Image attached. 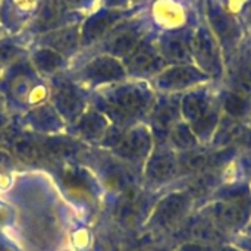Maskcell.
Segmentation results:
<instances>
[{"instance_id": "7", "label": "cell", "mask_w": 251, "mask_h": 251, "mask_svg": "<svg viewBox=\"0 0 251 251\" xmlns=\"http://www.w3.org/2000/svg\"><path fill=\"white\" fill-rule=\"evenodd\" d=\"M151 31L150 24L144 15V12H138L134 16H129L119 24H116L109 34L94 47L93 51L104 53L113 56L119 60L126 57L138 43ZM90 51V50H88Z\"/></svg>"}, {"instance_id": "8", "label": "cell", "mask_w": 251, "mask_h": 251, "mask_svg": "<svg viewBox=\"0 0 251 251\" xmlns=\"http://www.w3.org/2000/svg\"><path fill=\"white\" fill-rule=\"evenodd\" d=\"M141 10L143 4H134L129 9H107L103 6H96L93 10L85 13L79 24L81 51L94 49L116 24L137 15Z\"/></svg>"}, {"instance_id": "17", "label": "cell", "mask_w": 251, "mask_h": 251, "mask_svg": "<svg viewBox=\"0 0 251 251\" xmlns=\"http://www.w3.org/2000/svg\"><path fill=\"white\" fill-rule=\"evenodd\" d=\"M206 18L209 21V29L216 34L222 47L225 50L235 47L241 37L238 22L212 0H207L206 3Z\"/></svg>"}, {"instance_id": "10", "label": "cell", "mask_w": 251, "mask_h": 251, "mask_svg": "<svg viewBox=\"0 0 251 251\" xmlns=\"http://www.w3.org/2000/svg\"><path fill=\"white\" fill-rule=\"evenodd\" d=\"M84 16V13L69 10L63 0H38V6L32 21L19 35H22L31 46L32 38H35L37 35L57 29L68 24L81 22Z\"/></svg>"}, {"instance_id": "11", "label": "cell", "mask_w": 251, "mask_h": 251, "mask_svg": "<svg viewBox=\"0 0 251 251\" xmlns=\"http://www.w3.org/2000/svg\"><path fill=\"white\" fill-rule=\"evenodd\" d=\"M209 79L194 63H185L166 66L149 82L157 94H184Z\"/></svg>"}, {"instance_id": "27", "label": "cell", "mask_w": 251, "mask_h": 251, "mask_svg": "<svg viewBox=\"0 0 251 251\" xmlns=\"http://www.w3.org/2000/svg\"><path fill=\"white\" fill-rule=\"evenodd\" d=\"M244 234H251V221H250V224H249V226H247V229H246V232ZM243 234V235H244Z\"/></svg>"}, {"instance_id": "3", "label": "cell", "mask_w": 251, "mask_h": 251, "mask_svg": "<svg viewBox=\"0 0 251 251\" xmlns=\"http://www.w3.org/2000/svg\"><path fill=\"white\" fill-rule=\"evenodd\" d=\"M68 72L88 91L128 79L122 60L93 50L81 51L74 60H71Z\"/></svg>"}, {"instance_id": "1", "label": "cell", "mask_w": 251, "mask_h": 251, "mask_svg": "<svg viewBox=\"0 0 251 251\" xmlns=\"http://www.w3.org/2000/svg\"><path fill=\"white\" fill-rule=\"evenodd\" d=\"M156 91L149 81L126 79L91 91L90 106L118 125H128L149 116Z\"/></svg>"}, {"instance_id": "20", "label": "cell", "mask_w": 251, "mask_h": 251, "mask_svg": "<svg viewBox=\"0 0 251 251\" xmlns=\"http://www.w3.org/2000/svg\"><path fill=\"white\" fill-rule=\"evenodd\" d=\"M29 43L22 35H0V74L15 60L28 54Z\"/></svg>"}, {"instance_id": "24", "label": "cell", "mask_w": 251, "mask_h": 251, "mask_svg": "<svg viewBox=\"0 0 251 251\" xmlns=\"http://www.w3.org/2000/svg\"><path fill=\"white\" fill-rule=\"evenodd\" d=\"M99 6L107 9H129L134 6V0H99Z\"/></svg>"}, {"instance_id": "14", "label": "cell", "mask_w": 251, "mask_h": 251, "mask_svg": "<svg viewBox=\"0 0 251 251\" xmlns=\"http://www.w3.org/2000/svg\"><path fill=\"white\" fill-rule=\"evenodd\" d=\"M79 24L81 22L68 24L57 29L37 35L35 38H32L31 46H43L51 49L71 62L81 53Z\"/></svg>"}, {"instance_id": "28", "label": "cell", "mask_w": 251, "mask_h": 251, "mask_svg": "<svg viewBox=\"0 0 251 251\" xmlns=\"http://www.w3.org/2000/svg\"><path fill=\"white\" fill-rule=\"evenodd\" d=\"M3 34H4V32H3V31H1V28H0V35H3Z\"/></svg>"}, {"instance_id": "15", "label": "cell", "mask_w": 251, "mask_h": 251, "mask_svg": "<svg viewBox=\"0 0 251 251\" xmlns=\"http://www.w3.org/2000/svg\"><path fill=\"white\" fill-rule=\"evenodd\" d=\"M38 0H0V28L7 35H19L32 21Z\"/></svg>"}, {"instance_id": "26", "label": "cell", "mask_w": 251, "mask_h": 251, "mask_svg": "<svg viewBox=\"0 0 251 251\" xmlns=\"http://www.w3.org/2000/svg\"><path fill=\"white\" fill-rule=\"evenodd\" d=\"M150 0H134V4H146Z\"/></svg>"}, {"instance_id": "13", "label": "cell", "mask_w": 251, "mask_h": 251, "mask_svg": "<svg viewBox=\"0 0 251 251\" xmlns=\"http://www.w3.org/2000/svg\"><path fill=\"white\" fill-rule=\"evenodd\" d=\"M191 34H193V28L190 26L156 34L157 50L160 56L165 59V62L168 63V66L193 63Z\"/></svg>"}, {"instance_id": "23", "label": "cell", "mask_w": 251, "mask_h": 251, "mask_svg": "<svg viewBox=\"0 0 251 251\" xmlns=\"http://www.w3.org/2000/svg\"><path fill=\"white\" fill-rule=\"evenodd\" d=\"M69 10L78 12V13H88L96 6H99V0H63Z\"/></svg>"}, {"instance_id": "6", "label": "cell", "mask_w": 251, "mask_h": 251, "mask_svg": "<svg viewBox=\"0 0 251 251\" xmlns=\"http://www.w3.org/2000/svg\"><path fill=\"white\" fill-rule=\"evenodd\" d=\"M51 106L66 121H76L90 106L91 91L78 84L66 71L47 79Z\"/></svg>"}, {"instance_id": "18", "label": "cell", "mask_w": 251, "mask_h": 251, "mask_svg": "<svg viewBox=\"0 0 251 251\" xmlns=\"http://www.w3.org/2000/svg\"><path fill=\"white\" fill-rule=\"evenodd\" d=\"M28 59L32 68L44 79H50L51 76L66 71L71 63L66 57H63L57 51L43 46H29Z\"/></svg>"}, {"instance_id": "29", "label": "cell", "mask_w": 251, "mask_h": 251, "mask_svg": "<svg viewBox=\"0 0 251 251\" xmlns=\"http://www.w3.org/2000/svg\"><path fill=\"white\" fill-rule=\"evenodd\" d=\"M250 125H251V122H250Z\"/></svg>"}, {"instance_id": "5", "label": "cell", "mask_w": 251, "mask_h": 251, "mask_svg": "<svg viewBox=\"0 0 251 251\" xmlns=\"http://www.w3.org/2000/svg\"><path fill=\"white\" fill-rule=\"evenodd\" d=\"M203 212L228 238L232 241L235 237L243 235L251 221V196L210 200L197 207Z\"/></svg>"}, {"instance_id": "12", "label": "cell", "mask_w": 251, "mask_h": 251, "mask_svg": "<svg viewBox=\"0 0 251 251\" xmlns=\"http://www.w3.org/2000/svg\"><path fill=\"white\" fill-rule=\"evenodd\" d=\"M193 63L209 78H218L222 72L218 43L206 24H199L191 34Z\"/></svg>"}, {"instance_id": "19", "label": "cell", "mask_w": 251, "mask_h": 251, "mask_svg": "<svg viewBox=\"0 0 251 251\" xmlns=\"http://www.w3.org/2000/svg\"><path fill=\"white\" fill-rule=\"evenodd\" d=\"M219 106L222 110V115L229 116L235 121L241 122H251V99L244 97L238 93H234L231 90L224 91L219 97Z\"/></svg>"}, {"instance_id": "2", "label": "cell", "mask_w": 251, "mask_h": 251, "mask_svg": "<svg viewBox=\"0 0 251 251\" xmlns=\"http://www.w3.org/2000/svg\"><path fill=\"white\" fill-rule=\"evenodd\" d=\"M0 96L9 107L32 109L49 99V82L32 68L26 54L0 74Z\"/></svg>"}, {"instance_id": "16", "label": "cell", "mask_w": 251, "mask_h": 251, "mask_svg": "<svg viewBox=\"0 0 251 251\" xmlns=\"http://www.w3.org/2000/svg\"><path fill=\"white\" fill-rule=\"evenodd\" d=\"M209 146L218 149L232 147L238 150H251V125L222 115Z\"/></svg>"}, {"instance_id": "9", "label": "cell", "mask_w": 251, "mask_h": 251, "mask_svg": "<svg viewBox=\"0 0 251 251\" xmlns=\"http://www.w3.org/2000/svg\"><path fill=\"white\" fill-rule=\"evenodd\" d=\"M124 68L126 71L128 79L150 81L159 72H162L168 63L160 56L156 46V32L150 31L138 46L122 59Z\"/></svg>"}, {"instance_id": "25", "label": "cell", "mask_w": 251, "mask_h": 251, "mask_svg": "<svg viewBox=\"0 0 251 251\" xmlns=\"http://www.w3.org/2000/svg\"><path fill=\"white\" fill-rule=\"evenodd\" d=\"M231 243L240 251H251V234L238 235Z\"/></svg>"}, {"instance_id": "4", "label": "cell", "mask_w": 251, "mask_h": 251, "mask_svg": "<svg viewBox=\"0 0 251 251\" xmlns=\"http://www.w3.org/2000/svg\"><path fill=\"white\" fill-rule=\"evenodd\" d=\"M181 118L190 125L200 144H210L222 118L218 97L203 87L181 94Z\"/></svg>"}, {"instance_id": "22", "label": "cell", "mask_w": 251, "mask_h": 251, "mask_svg": "<svg viewBox=\"0 0 251 251\" xmlns=\"http://www.w3.org/2000/svg\"><path fill=\"white\" fill-rule=\"evenodd\" d=\"M229 90L251 99V62L238 65L229 79Z\"/></svg>"}, {"instance_id": "21", "label": "cell", "mask_w": 251, "mask_h": 251, "mask_svg": "<svg viewBox=\"0 0 251 251\" xmlns=\"http://www.w3.org/2000/svg\"><path fill=\"white\" fill-rule=\"evenodd\" d=\"M168 138H169L172 147H175L181 153L193 150L200 146V143H199L197 137L194 135V132L191 131L190 125L187 122H184L182 119L172 126V129L168 134Z\"/></svg>"}]
</instances>
